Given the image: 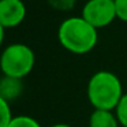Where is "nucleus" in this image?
Instances as JSON below:
<instances>
[{"label": "nucleus", "instance_id": "1", "mask_svg": "<svg viewBox=\"0 0 127 127\" xmlns=\"http://www.w3.org/2000/svg\"><path fill=\"white\" fill-rule=\"evenodd\" d=\"M58 38L66 51L74 55H85L97 45L98 30L82 17H71L60 23Z\"/></svg>", "mask_w": 127, "mask_h": 127}, {"label": "nucleus", "instance_id": "2", "mask_svg": "<svg viewBox=\"0 0 127 127\" xmlns=\"http://www.w3.org/2000/svg\"><path fill=\"white\" fill-rule=\"evenodd\" d=\"M88 100L94 109L115 111L123 97V86L116 74L111 71H97L88 83Z\"/></svg>", "mask_w": 127, "mask_h": 127}, {"label": "nucleus", "instance_id": "3", "mask_svg": "<svg viewBox=\"0 0 127 127\" xmlns=\"http://www.w3.org/2000/svg\"><path fill=\"white\" fill-rule=\"evenodd\" d=\"M34 64H36V55L33 49L29 45L21 42L7 45L0 56L1 72L6 77L23 79L32 72Z\"/></svg>", "mask_w": 127, "mask_h": 127}, {"label": "nucleus", "instance_id": "4", "mask_svg": "<svg viewBox=\"0 0 127 127\" xmlns=\"http://www.w3.org/2000/svg\"><path fill=\"white\" fill-rule=\"evenodd\" d=\"M81 17L97 30L105 28L116 19L115 0H88Z\"/></svg>", "mask_w": 127, "mask_h": 127}, {"label": "nucleus", "instance_id": "5", "mask_svg": "<svg viewBox=\"0 0 127 127\" xmlns=\"http://www.w3.org/2000/svg\"><path fill=\"white\" fill-rule=\"evenodd\" d=\"M25 18L26 6L22 0H0V28H17Z\"/></svg>", "mask_w": 127, "mask_h": 127}, {"label": "nucleus", "instance_id": "6", "mask_svg": "<svg viewBox=\"0 0 127 127\" xmlns=\"http://www.w3.org/2000/svg\"><path fill=\"white\" fill-rule=\"evenodd\" d=\"M22 92H23L22 79L3 75V78L0 81V98L6 100L11 104L14 100H17L22 94Z\"/></svg>", "mask_w": 127, "mask_h": 127}, {"label": "nucleus", "instance_id": "7", "mask_svg": "<svg viewBox=\"0 0 127 127\" xmlns=\"http://www.w3.org/2000/svg\"><path fill=\"white\" fill-rule=\"evenodd\" d=\"M89 127H122L113 111L94 109L89 118Z\"/></svg>", "mask_w": 127, "mask_h": 127}, {"label": "nucleus", "instance_id": "8", "mask_svg": "<svg viewBox=\"0 0 127 127\" xmlns=\"http://www.w3.org/2000/svg\"><path fill=\"white\" fill-rule=\"evenodd\" d=\"M7 127H41V124L32 116L19 115V116H14L11 123Z\"/></svg>", "mask_w": 127, "mask_h": 127}, {"label": "nucleus", "instance_id": "9", "mask_svg": "<svg viewBox=\"0 0 127 127\" xmlns=\"http://www.w3.org/2000/svg\"><path fill=\"white\" fill-rule=\"evenodd\" d=\"M115 115L118 118L119 123L122 127H127V93L123 94V97L120 98L119 104L115 108Z\"/></svg>", "mask_w": 127, "mask_h": 127}, {"label": "nucleus", "instance_id": "10", "mask_svg": "<svg viewBox=\"0 0 127 127\" xmlns=\"http://www.w3.org/2000/svg\"><path fill=\"white\" fill-rule=\"evenodd\" d=\"M0 115H1V119H0V127H7L12 120V112H11V104L6 100L0 98Z\"/></svg>", "mask_w": 127, "mask_h": 127}, {"label": "nucleus", "instance_id": "11", "mask_svg": "<svg viewBox=\"0 0 127 127\" xmlns=\"http://www.w3.org/2000/svg\"><path fill=\"white\" fill-rule=\"evenodd\" d=\"M49 6L58 11H70L74 8L77 0H48Z\"/></svg>", "mask_w": 127, "mask_h": 127}, {"label": "nucleus", "instance_id": "12", "mask_svg": "<svg viewBox=\"0 0 127 127\" xmlns=\"http://www.w3.org/2000/svg\"><path fill=\"white\" fill-rule=\"evenodd\" d=\"M116 19L127 22V0H115Z\"/></svg>", "mask_w": 127, "mask_h": 127}, {"label": "nucleus", "instance_id": "13", "mask_svg": "<svg viewBox=\"0 0 127 127\" xmlns=\"http://www.w3.org/2000/svg\"><path fill=\"white\" fill-rule=\"evenodd\" d=\"M49 127H72V126L66 124V123H56V124H52V126H49Z\"/></svg>", "mask_w": 127, "mask_h": 127}]
</instances>
